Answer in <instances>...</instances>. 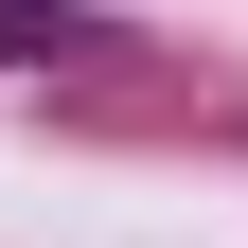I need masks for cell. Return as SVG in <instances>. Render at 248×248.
<instances>
[{
    "label": "cell",
    "mask_w": 248,
    "mask_h": 248,
    "mask_svg": "<svg viewBox=\"0 0 248 248\" xmlns=\"http://www.w3.org/2000/svg\"><path fill=\"white\" fill-rule=\"evenodd\" d=\"M71 53H89L71 0H0V71H71Z\"/></svg>",
    "instance_id": "1"
}]
</instances>
